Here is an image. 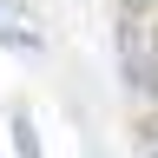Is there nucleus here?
Instances as JSON below:
<instances>
[{
  "instance_id": "obj_1",
  "label": "nucleus",
  "mask_w": 158,
  "mask_h": 158,
  "mask_svg": "<svg viewBox=\"0 0 158 158\" xmlns=\"http://www.w3.org/2000/svg\"><path fill=\"white\" fill-rule=\"evenodd\" d=\"M13 152H20V158H40V132H33L27 112H13Z\"/></svg>"
},
{
  "instance_id": "obj_2",
  "label": "nucleus",
  "mask_w": 158,
  "mask_h": 158,
  "mask_svg": "<svg viewBox=\"0 0 158 158\" xmlns=\"http://www.w3.org/2000/svg\"><path fill=\"white\" fill-rule=\"evenodd\" d=\"M152 158H158V152H152Z\"/></svg>"
}]
</instances>
